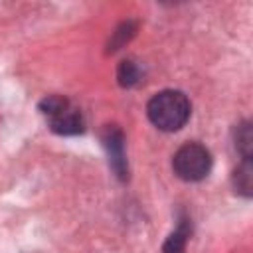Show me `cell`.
I'll list each match as a JSON object with an SVG mask.
<instances>
[{
  "label": "cell",
  "mask_w": 253,
  "mask_h": 253,
  "mask_svg": "<svg viewBox=\"0 0 253 253\" xmlns=\"http://www.w3.org/2000/svg\"><path fill=\"white\" fill-rule=\"evenodd\" d=\"M188 239H190V223H188L186 217H182L178 221V227L164 241L162 253H184L186 245H188Z\"/></svg>",
  "instance_id": "5b68a950"
},
{
  "label": "cell",
  "mask_w": 253,
  "mask_h": 253,
  "mask_svg": "<svg viewBox=\"0 0 253 253\" xmlns=\"http://www.w3.org/2000/svg\"><path fill=\"white\" fill-rule=\"evenodd\" d=\"M235 146L243 154V158H251V148H253V132H251V123H241L235 130Z\"/></svg>",
  "instance_id": "ba28073f"
},
{
  "label": "cell",
  "mask_w": 253,
  "mask_h": 253,
  "mask_svg": "<svg viewBox=\"0 0 253 253\" xmlns=\"http://www.w3.org/2000/svg\"><path fill=\"white\" fill-rule=\"evenodd\" d=\"M253 168H251V158H243V162L239 164V168L233 174V186L235 192L243 194V196H251V188H253Z\"/></svg>",
  "instance_id": "8992f818"
},
{
  "label": "cell",
  "mask_w": 253,
  "mask_h": 253,
  "mask_svg": "<svg viewBox=\"0 0 253 253\" xmlns=\"http://www.w3.org/2000/svg\"><path fill=\"white\" fill-rule=\"evenodd\" d=\"M146 113L148 119L154 126H158L160 130L172 132L182 128L192 113L190 101L182 91H174V89H166L156 93L148 105H146Z\"/></svg>",
  "instance_id": "6da1fadb"
},
{
  "label": "cell",
  "mask_w": 253,
  "mask_h": 253,
  "mask_svg": "<svg viewBox=\"0 0 253 253\" xmlns=\"http://www.w3.org/2000/svg\"><path fill=\"white\" fill-rule=\"evenodd\" d=\"M101 140L107 148L111 168L115 170V174L121 180H126L128 178V166H126V156H125V136H123L121 128H117L115 125L105 126Z\"/></svg>",
  "instance_id": "277c9868"
},
{
  "label": "cell",
  "mask_w": 253,
  "mask_h": 253,
  "mask_svg": "<svg viewBox=\"0 0 253 253\" xmlns=\"http://www.w3.org/2000/svg\"><path fill=\"white\" fill-rule=\"evenodd\" d=\"M172 168L176 176L186 182L204 180L211 170V154L206 146L198 142H188L176 150L172 158Z\"/></svg>",
  "instance_id": "3957f363"
},
{
  "label": "cell",
  "mask_w": 253,
  "mask_h": 253,
  "mask_svg": "<svg viewBox=\"0 0 253 253\" xmlns=\"http://www.w3.org/2000/svg\"><path fill=\"white\" fill-rule=\"evenodd\" d=\"M117 77H119V83H121L123 87H132V85H136V83L140 81L142 71H140V67H138L134 61L125 59V61H121V65H119Z\"/></svg>",
  "instance_id": "52a82bcc"
},
{
  "label": "cell",
  "mask_w": 253,
  "mask_h": 253,
  "mask_svg": "<svg viewBox=\"0 0 253 253\" xmlns=\"http://www.w3.org/2000/svg\"><path fill=\"white\" fill-rule=\"evenodd\" d=\"M40 109L45 115L49 128L57 134H79L85 128L81 111L71 105V101H67L65 97L49 95L42 101Z\"/></svg>",
  "instance_id": "7a4b0ae2"
},
{
  "label": "cell",
  "mask_w": 253,
  "mask_h": 253,
  "mask_svg": "<svg viewBox=\"0 0 253 253\" xmlns=\"http://www.w3.org/2000/svg\"><path fill=\"white\" fill-rule=\"evenodd\" d=\"M134 32H136V26L132 24V22H125V24H121L119 28H117V32L113 34V40H111V43H109V49H119L125 42H128L132 36H134Z\"/></svg>",
  "instance_id": "9c48e42d"
}]
</instances>
